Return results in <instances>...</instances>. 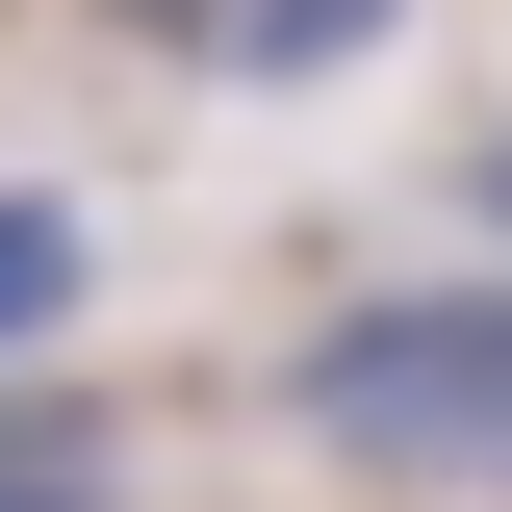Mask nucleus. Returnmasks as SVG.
<instances>
[{"label":"nucleus","instance_id":"nucleus-3","mask_svg":"<svg viewBox=\"0 0 512 512\" xmlns=\"http://www.w3.org/2000/svg\"><path fill=\"white\" fill-rule=\"evenodd\" d=\"M0 512H128V436H103V384H26V359H0Z\"/></svg>","mask_w":512,"mask_h":512},{"label":"nucleus","instance_id":"nucleus-4","mask_svg":"<svg viewBox=\"0 0 512 512\" xmlns=\"http://www.w3.org/2000/svg\"><path fill=\"white\" fill-rule=\"evenodd\" d=\"M52 333H77V205L0 180V359H52Z\"/></svg>","mask_w":512,"mask_h":512},{"label":"nucleus","instance_id":"nucleus-1","mask_svg":"<svg viewBox=\"0 0 512 512\" xmlns=\"http://www.w3.org/2000/svg\"><path fill=\"white\" fill-rule=\"evenodd\" d=\"M282 436L410 512H512V282H384L282 359Z\"/></svg>","mask_w":512,"mask_h":512},{"label":"nucleus","instance_id":"nucleus-2","mask_svg":"<svg viewBox=\"0 0 512 512\" xmlns=\"http://www.w3.org/2000/svg\"><path fill=\"white\" fill-rule=\"evenodd\" d=\"M384 26H410V0H180V52L231 77V103H282V77H359Z\"/></svg>","mask_w":512,"mask_h":512},{"label":"nucleus","instance_id":"nucleus-5","mask_svg":"<svg viewBox=\"0 0 512 512\" xmlns=\"http://www.w3.org/2000/svg\"><path fill=\"white\" fill-rule=\"evenodd\" d=\"M487 205H512V180H487Z\"/></svg>","mask_w":512,"mask_h":512}]
</instances>
